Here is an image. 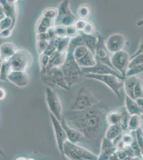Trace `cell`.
<instances>
[{
  "label": "cell",
  "mask_w": 143,
  "mask_h": 160,
  "mask_svg": "<svg viewBox=\"0 0 143 160\" xmlns=\"http://www.w3.org/2000/svg\"><path fill=\"white\" fill-rule=\"evenodd\" d=\"M107 113L100 103L84 111H67L63 118L68 126L83 134L88 143L95 142L101 145L109 125L107 121Z\"/></svg>",
  "instance_id": "6da1fadb"
},
{
  "label": "cell",
  "mask_w": 143,
  "mask_h": 160,
  "mask_svg": "<svg viewBox=\"0 0 143 160\" xmlns=\"http://www.w3.org/2000/svg\"><path fill=\"white\" fill-rule=\"evenodd\" d=\"M61 69L70 88L81 82L83 76L84 75L81 68L75 60L73 51L70 49H68L67 59Z\"/></svg>",
  "instance_id": "7a4b0ae2"
},
{
  "label": "cell",
  "mask_w": 143,
  "mask_h": 160,
  "mask_svg": "<svg viewBox=\"0 0 143 160\" xmlns=\"http://www.w3.org/2000/svg\"><path fill=\"white\" fill-rule=\"evenodd\" d=\"M93 93L85 87L81 88L78 92L71 105V111H84L99 104Z\"/></svg>",
  "instance_id": "3957f363"
},
{
  "label": "cell",
  "mask_w": 143,
  "mask_h": 160,
  "mask_svg": "<svg viewBox=\"0 0 143 160\" xmlns=\"http://www.w3.org/2000/svg\"><path fill=\"white\" fill-rule=\"evenodd\" d=\"M42 80L47 87H57L66 90L70 89L61 68L48 69L42 74Z\"/></svg>",
  "instance_id": "277c9868"
},
{
  "label": "cell",
  "mask_w": 143,
  "mask_h": 160,
  "mask_svg": "<svg viewBox=\"0 0 143 160\" xmlns=\"http://www.w3.org/2000/svg\"><path fill=\"white\" fill-rule=\"evenodd\" d=\"M84 77L87 78H92L103 83L109 87L119 97H121L120 90L123 87L124 79L120 78L114 75H98L94 74H84Z\"/></svg>",
  "instance_id": "5b68a950"
},
{
  "label": "cell",
  "mask_w": 143,
  "mask_h": 160,
  "mask_svg": "<svg viewBox=\"0 0 143 160\" xmlns=\"http://www.w3.org/2000/svg\"><path fill=\"white\" fill-rule=\"evenodd\" d=\"M13 71H26L33 63V56L25 49H18L15 55L9 59Z\"/></svg>",
  "instance_id": "8992f818"
},
{
  "label": "cell",
  "mask_w": 143,
  "mask_h": 160,
  "mask_svg": "<svg viewBox=\"0 0 143 160\" xmlns=\"http://www.w3.org/2000/svg\"><path fill=\"white\" fill-rule=\"evenodd\" d=\"M45 99L50 113L61 122L63 118V108L58 94L51 88L47 87L45 90Z\"/></svg>",
  "instance_id": "52a82bcc"
},
{
  "label": "cell",
  "mask_w": 143,
  "mask_h": 160,
  "mask_svg": "<svg viewBox=\"0 0 143 160\" xmlns=\"http://www.w3.org/2000/svg\"><path fill=\"white\" fill-rule=\"evenodd\" d=\"M70 1L64 0L58 7V16L54 20V25H63L66 27L73 25L78 18L73 15L70 9Z\"/></svg>",
  "instance_id": "ba28073f"
},
{
  "label": "cell",
  "mask_w": 143,
  "mask_h": 160,
  "mask_svg": "<svg viewBox=\"0 0 143 160\" xmlns=\"http://www.w3.org/2000/svg\"><path fill=\"white\" fill-rule=\"evenodd\" d=\"M130 62V56L125 50L112 54L111 62L113 68L125 78Z\"/></svg>",
  "instance_id": "9c48e42d"
},
{
  "label": "cell",
  "mask_w": 143,
  "mask_h": 160,
  "mask_svg": "<svg viewBox=\"0 0 143 160\" xmlns=\"http://www.w3.org/2000/svg\"><path fill=\"white\" fill-rule=\"evenodd\" d=\"M50 118L53 126V131L58 150L64 157V146L68 140L67 134L62 126L61 122L51 113H50Z\"/></svg>",
  "instance_id": "30bf717a"
},
{
  "label": "cell",
  "mask_w": 143,
  "mask_h": 160,
  "mask_svg": "<svg viewBox=\"0 0 143 160\" xmlns=\"http://www.w3.org/2000/svg\"><path fill=\"white\" fill-rule=\"evenodd\" d=\"M96 34L98 38V44L96 47V51H95L96 59H98L102 63L108 65L114 69L111 62L112 55L110 56V53L107 50L106 44H105L104 38L99 32H97L96 33Z\"/></svg>",
  "instance_id": "8fae6325"
},
{
  "label": "cell",
  "mask_w": 143,
  "mask_h": 160,
  "mask_svg": "<svg viewBox=\"0 0 143 160\" xmlns=\"http://www.w3.org/2000/svg\"><path fill=\"white\" fill-rule=\"evenodd\" d=\"M126 43L127 39L125 37L120 33L110 35L105 41L107 50L112 54L124 50Z\"/></svg>",
  "instance_id": "7c38bea8"
},
{
  "label": "cell",
  "mask_w": 143,
  "mask_h": 160,
  "mask_svg": "<svg viewBox=\"0 0 143 160\" xmlns=\"http://www.w3.org/2000/svg\"><path fill=\"white\" fill-rule=\"evenodd\" d=\"M97 59V64L96 65L90 68H81L84 74H94L98 75H114L122 79H125L121 75L118 73L117 71L110 68L108 65L102 63L100 60Z\"/></svg>",
  "instance_id": "4fadbf2b"
},
{
  "label": "cell",
  "mask_w": 143,
  "mask_h": 160,
  "mask_svg": "<svg viewBox=\"0 0 143 160\" xmlns=\"http://www.w3.org/2000/svg\"><path fill=\"white\" fill-rule=\"evenodd\" d=\"M65 144L78 155L83 160H98V155L93 151L84 148L78 144H73L67 140Z\"/></svg>",
  "instance_id": "5bb4252c"
},
{
  "label": "cell",
  "mask_w": 143,
  "mask_h": 160,
  "mask_svg": "<svg viewBox=\"0 0 143 160\" xmlns=\"http://www.w3.org/2000/svg\"><path fill=\"white\" fill-rule=\"evenodd\" d=\"M8 81L18 87L25 88L29 84V77L26 71H13L8 77Z\"/></svg>",
  "instance_id": "9a60e30c"
},
{
  "label": "cell",
  "mask_w": 143,
  "mask_h": 160,
  "mask_svg": "<svg viewBox=\"0 0 143 160\" xmlns=\"http://www.w3.org/2000/svg\"><path fill=\"white\" fill-rule=\"evenodd\" d=\"M61 123L67 134V138L69 141L71 142L72 143L75 144L81 142L88 143L87 139L83 134L80 132V131L68 126L64 118H63L62 119Z\"/></svg>",
  "instance_id": "2e32d148"
},
{
  "label": "cell",
  "mask_w": 143,
  "mask_h": 160,
  "mask_svg": "<svg viewBox=\"0 0 143 160\" xmlns=\"http://www.w3.org/2000/svg\"><path fill=\"white\" fill-rule=\"evenodd\" d=\"M116 151L112 142L104 137L101 141L98 160H110V157L114 154Z\"/></svg>",
  "instance_id": "e0dca14e"
},
{
  "label": "cell",
  "mask_w": 143,
  "mask_h": 160,
  "mask_svg": "<svg viewBox=\"0 0 143 160\" xmlns=\"http://www.w3.org/2000/svg\"><path fill=\"white\" fill-rule=\"evenodd\" d=\"M18 50L16 45L12 42H6L2 44L0 47L1 62L9 60Z\"/></svg>",
  "instance_id": "ac0fdd59"
},
{
  "label": "cell",
  "mask_w": 143,
  "mask_h": 160,
  "mask_svg": "<svg viewBox=\"0 0 143 160\" xmlns=\"http://www.w3.org/2000/svg\"><path fill=\"white\" fill-rule=\"evenodd\" d=\"M138 78V77L136 75L125 77L123 80V88L125 91V95L135 100H136L134 94L135 88Z\"/></svg>",
  "instance_id": "d6986e66"
},
{
  "label": "cell",
  "mask_w": 143,
  "mask_h": 160,
  "mask_svg": "<svg viewBox=\"0 0 143 160\" xmlns=\"http://www.w3.org/2000/svg\"><path fill=\"white\" fill-rule=\"evenodd\" d=\"M16 1L1 0L0 7L2 8L7 17L13 19H16Z\"/></svg>",
  "instance_id": "ffe728a7"
},
{
  "label": "cell",
  "mask_w": 143,
  "mask_h": 160,
  "mask_svg": "<svg viewBox=\"0 0 143 160\" xmlns=\"http://www.w3.org/2000/svg\"><path fill=\"white\" fill-rule=\"evenodd\" d=\"M76 62L80 68H90L96 65L97 59L94 53L89 50L84 56L77 60Z\"/></svg>",
  "instance_id": "44dd1931"
},
{
  "label": "cell",
  "mask_w": 143,
  "mask_h": 160,
  "mask_svg": "<svg viewBox=\"0 0 143 160\" xmlns=\"http://www.w3.org/2000/svg\"><path fill=\"white\" fill-rule=\"evenodd\" d=\"M54 26H55L54 20L41 16L38 19L36 25V30L37 34L47 33L49 28Z\"/></svg>",
  "instance_id": "7402d4cb"
},
{
  "label": "cell",
  "mask_w": 143,
  "mask_h": 160,
  "mask_svg": "<svg viewBox=\"0 0 143 160\" xmlns=\"http://www.w3.org/2000/svg\"><path fill=\"white\" fill-rule=\"evenodd\" d=\"M125 108L131 115H139L143 113L136 100H133L127 95H125Z\"/></svg>",
  "instance_id": "603a6c76"
},
{
  "label": "cell",
  "mask_w": 143,
  "mask_h": 160,
  "mask_svg": "<svg viewBox=\"0 0 143 160\" xmlns=\"http://www.w3.org/2000/svg\"><path fill=\"white\" fill-rule=\"evenodd\" d=\"M80 33L83 38L84 46L95 55L96 47L98 42V38L97 34L96 36H94V35L86 34L83 32Z\"/></svg>",
  "instance_id": "cb8c5ba5"
},
{
  "label": "cell",
  "mask_w": 143,
  "mask_h": 160,
  "mask_svg": "<svg viewBox=\"0 0 143 160\" xmlns=\"http://www.w3.org/2000/svg\"><path fill=\"white\" fill-rule=\"evenodd\" d=\"M121 126L119 124L110 125L105 132V137L112 142L121 132Z\"/></svg>",
  "instance_id": "d4e9b609"
},
{
  "label": "cell",
  "mask_w": 143,
  "mask_h": 160,
  "mask_svg": "<svg viewBox=\"0 0 143 160\" xmlns=\"http://www.w3.org/2000/svg\"><path fill=\"white\" fill-rule=\"evenodd\" d=\"M13 71L9 60L1 62L0 79L2 81H8V77Z\"/></svg>",
  "instance_id": "484cf974"
},
{
  "label": "cell",
  "mask_w": 143,
  "mask_h": 160,
  "mask_svg": "<svg viewBox=\"0 0 143 160\" xmlns=\"http://www.w3.org/2000/svg\"><path fill=\"white\" fill-rule=\"evenodd\" d=\"M106 118L109 125H120L122 118V113L121 111H112L107 113Z\"/></svg>",
  "instance_id": "4316f807"
},
{
  "label": "cell",
  "mask_w": 143,
  "mask_h": 160,
  "mask_svg": "<svg viewBox=\"0 0 143 160\" xmlns=\"http://www.w3.org/2000/svg\"><path fill=\"white\" fill-rule=\"evenodd\" d=\"M77 13L80 18L87 19L90 16V8L85 4H82L78 8Z\"/></svg>",
  "instance_id": "83f0119b"
},
{
  "label": "cell",
  "mask_w": 143,
  "mask_h": 160,
  "mask_svg": "<svg viewBox=\"0 0 143 160\" xmlns=\"http://www.w3.org/2000/svg\"><path fill=\"white\" fill-rule=\"evenodd\" d=\"M71 39L72 38L67 37L60 38L57 47V51L62 52L68 51Z\"/></svg>",
  "instance_id": "f1b7e54d"
},
{
  "label": "cell",
  "mask_w": 143,
  "mask_h": 160,
  "mask_svg": "<svg viewBox=\"0 0 143 160\" xmlns=\"http://www.w3.org/2000/svg\"><path fill=\"white\" fill-rule=\"evenodd\" d=\"M89 50L85 46H81L76 47L73 51V57L75 60L77 61L84 56Z\"/></svg>",
  "instance_id": "f546056e"
},
{
  "label": "cell",
  "mask_w": 143,
  "mask_h": 160,
  "mask_svg": "<svg viewBox=\"0 0 143 160\" xmlns=\"http://www.w3.org/2000/svg\"><path fill=\"white\" fill-rule=\"evenodd\" d=\"M50 57L45 54L39 55V66H40L41 73H45L49 65Z\"/></svg>",
  "instance_id": "4dcf8cb0"
},
{
  "label": "cell",
  "mask_w": 143,
  "mask_h": 160,
  "mask_svg": "<svg viewBox=\"0 0 143 160\" xmlns=\"http://www.w3.org/2000/svg\"><path fill=\"white\" fill-rule=\"evenodd\" d=\"M58 9L55 8H49L44 10L42 16L55 20L58 16Z\"/></svg>",
  "instance_id": "1f68e13d"
},
{
  "label": "cell",
  "mask_w": 143,
  "mask_h": 160,
  "mask_svg": "<svg viewBox=\"0 0 143 160\" xmlns=\"http://www.w3.org/2000/svg\"><path fill=\"white\" fill-rule=\"evenodd\" d=\"M16 22V19H13L10 17H7L6 18L0 21V30L4 31L11 27L13 25H15Z\"/></svg>",
  "instance_id": "d6a6232c"
},
{
  "label": "cell",
  "mask_w": 143,
  "mask_h": 160,
  "mask_svg": "<svg viewBox=\"0 0 143 160\" xmlns=\"http://www.w3.org/2000/svg\"><path fill=\"white\" fill-rule=\"evenodd\" d=\"M134 94L136 100L138 98H143V81L140 77H138L137 81L136 82Z\"/></svg>",
  "instance_id": "836d02e7"
},
{
  "label": "cell",
  "mask_w": 143,
  "mask_h": 160,
  "mask_svg": "<svg viewBox=\"0 0 143 160\" xmlns=\"http://www.w3.org/2000/svg\"><path fill=\"white\" fill-rule=\"evenodd\" d=\"M140 74H143V64L135 66L133 68H129L127 71L126 77H131V76H136Z\"/></svg>",
  "instance_id": "e575fe53"
},
{
  "label": "cell",
  "mask_w": 143,
  "mask_h": 160,
  "mask_svg": "<svg viewBox=\"0 0 143 160\" xmlns=\"http://www.w3.org/2000/svg\"><path fill=\"white\" fill-rule=\"evenodd\" d=\"M49 41L44 40H38L36 43L37 51L38 55L43 54L49 46Z\"/></svg>",
  "instance_id": "d590c367"
},
{
  "label": "cell",
  "mask_w": 143,
  "mask_h": 160,
  "mask_svg": "<svg viewBox=\"0 0 143 160\" xmlns=\"http://www.w3.org/2000/svg\"><path fill=\"white\" fill-rule=\"evenodd\" d=\"M55 28V32L57 38H65L67 37V33H66V28L65 26L63 25H56L54 26Z\"/></svg>",
  "instance_id": "8d00e7d4"
},
{
  "label": "cell",
  "mask_w": 143,
  "mask_h": 160,
  "mask_svg": "<svg viewBox=\"0 0 143 160\" xmlns=\"http://www.w3.org/2000/svg\"><path fill=\"white\" fill-rule=\"evenodd\" d=\"M143 64V54L138 55L134 58L130 59L129 68H133L135 66Z\"/></svg>",
  "instance_id": "74e56055"
},
{
  "label": "cell",
  "mask_w": 143,
  "mask_h": 160,
  "mask_svg": "<svg viewBox=\"0 0 143 160\" xmlns=\"http://www.w3.org/2000/svg\"><path fill=\"white\" fill-rule=\"evenodd\" d=\"M88 21V20L87 19H84L81 18L78 19L75 22L74 26L79 32H81L84 31L85 26L87 25Z\"/></svg>",
  "instance_id": "f35d334b"
},
{
  "label": "cell",
  "mask_w": 143,
  "mask_h": 160,
  "mask_svg": "<svg viewBox=\"0 0 143 160\" xmlns=\"http://www.w3.org/2000/svg\"><path fill=\"white\" fill-rule=\"evenodd\" d=\"M66 33L67 37L72 38L79 34L80 32L76 29L74 25L69 26L66 28Z\"/></svg>",
  "instance_id": "ab89813d"
},
{
  "label": "cell",
  "mask_w": 143,
  "mask_h": 160,
  "mask_svg": "<svg viewBox=\"0 0 143 160\" xmlns=\"http://www.w3.org/2000/svg\"><path fill=\"white\" fill-rule=\"evenodd\" d=\"M95 32H96V29H95L94 24H93L92 22H90L88 20L87 25L85 26L84 31L81 32H83L86 34L93 35L94 33H96Z\"/></svg>",
  "instance_id": "60d3db41"
},
{
  "label": "cell",
  "mask_w": 143,
  "mask_h": 160,
  "mask_svg": "<svg viewBox=\"0 0 143 160\" xmlns=\"http://www.w3.org/2000/svg\"><path fill=\"white\" fill-rule=\"evenodd\" d=\"M15 25L12 26L11 27L8 28V29H5L4 31H1V34H0V36L1 38H8L9 37L11 36V35L13 33V30L14 28Z\"/></svg>",
  "instance_id": "b9f144b4"
},
{
  "label": "cell",
  "mask_w": 143,
  "mask_h": 160,
  "mask_svg": "<svg viewBox=\"0 0 143 160\" xmlns=\"http://www.w3.org/2000/svg\"><path fill=\"white\" fill-rule=\"evenodd\" d=\"M140 54H143V37L140 38L139 44H138V46L137 49L134 53H133L131 56L130 59L134 58L137 55H140Z\"/></svg>",
  "instance_id": "7bdbcfd3"
},
{
  "label": "cell",
  "mask_w": 143,
  "mask_h": 160,
  "mask_svg": "<svg viewBox=\"0 0 143 160\" xmlns=\"http://www.w3.org/2000/svg\"><path fill=\"white\" fill-rule=\"evenodd\" d=\"M37 40H44V41H49L50 40V38L49 37V35L47 33H40V34H37V37H36Z\"/></svg>",
  "instance_id": "ee69618b"
},
{
  "label": "cell",
  "mask_w": 143,
  "mask_h": 160,
  "mask_svg": "<svg viewBox=\"0 0 143 160\" xmlns=\"http://www.w3.org/2000/svg\"><path fill=\"white\" fill-rule=\"evenodd\" d=\"M48 34L49 35V37L50 38V40L53 38H57L56 32H55V28L54 26H53L51 28H49L48 31L47 32Z\"/></svg>",
  "instance_id": "f6af8a7d"
},
{
  "label": "cell",
  "mask_w": 143,
  "mask_h": 160,
  "mask_svg": "<svg viewBox=\"0 0 143 160\" xmlns=\"http://www.w3.org/2000/svg\"><path fill=\"white\" fill-rule=\"evenodd\" d=\"M7 92L4 88L1 87L0 88V100H3L6 98Z\"/></svg>",
  "instance_id": "bcb514c9"
},
{
  "label": "cell",
  "mask_w": 143,
  "mask_h": 160,
  "mask_svg": "<svg viewBox=\"0 0 143 160\" xmlns=\"http://www.w3.org/2000/svg\"><path fill=\"white\" fill-rule=\"evenodd\" d=\"M136 101L137 102L138 105L140 106V108L142 113H143V98L137 99H136Z\"/></svg>",
  "instance_id": "7dc6e473"
},
{
  "label": "cell",
  "mask_w": 143,
  "mask_h": 160,
  "mask_svg": "<svg viewBox=\"0 0 143 160\" xmlns=\"http://www.w3.org/2000/svg\"><path fill=\"white\" fill-rule=\"evenodd\" d=\"M7 17L6 13L4 12L2 8L0 7V20H1Z\"/></svg>",
  "instance_id": "c3c4849f"
},
{
  "label": "cell",
  "mask_w": 143,
  "mask_h": 160,
  "mask_svg": "<svg viewBox=\"0 0 143 160\" xmlns=\"http://www.w3.org/2000/svg\"><path fill=\"white\" fill-rule=\"evenodd\" d=\"M136 25L137 26H143V19H141L140 20H138V22H136Z\"/></svg>",
  "instance_id": "681fc988"
},
{
  "label": "cell",
  "mask_w": 143,
  "mask_h": 160,
  "mask_svg": "<svg viewBox=\"0 0 143 160\" xmlns=\"http://www.w3.org/2000/svg\"><path fill=\"white\" fill-rule=\"evenodd\" d=\"M15 160H28V158L24 157H19L16 158Z\"/></svg>",
  "instance_id": "f907efd6"
},
{
  "label": "cell",
  "mask_w": 143,
  "mask_h": 160,
  "mask_svg": "<svg viewBox=\"0 0 143 160\" xmlns=\"http://www.w3.org/2000/svg\"><path fill=\"white\" fill-rule=\"evenodd\" d=\"M28 160H34V159H33V158H28Z\"/></svg>",
  "instance_id": "816d5d0a"
},
{
  "label": "cell",
  "mask_w": 143,
  "mask_h": 160,
  "mask_svg": "<svg viewBox=\"0 0 143 160\" xmlns=\"http://www.w3.org/2000/svg\"><path fill=\"white\" fill-rule=\"evenodd\" d=\"M141 75H143V74H141Z\"/></svg>",
  "instance_id": "f5cc1de1"
}]
</instances>
